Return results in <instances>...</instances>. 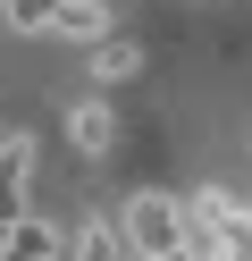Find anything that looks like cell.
Here are the masks:
<instances>
[{
    "label": "cell",
    "mask_w": 252,
    "mask_h": 261,
    "mask_svg": "<svg viewBox=\"0 0 252 261\" xmlns=\"http://www.w3.org/2000/svg\"><path fill=\"white\" fill-rule=\"evenodd\" d=\"M50 34H59V42H84V51H101V42L118 34V25H109V0H59Z\"/></svg>",
    "instance_id": "3957f363"
},
{
    "label": "cell",
    "mask_w": 252,
    "mask_h": 261,
    "mask_svg": "<svg viewBox=\"0 0 252 261\" xmlns=\"http://www.w3.org/2000/svg\"><path fill=\"white\" fill-rule=\"evenodd\" d=\"M67 143H76L84 160H109V143H118V110H109V101H76V110H67Z\"/></svg>",
    "instance_id": "277c9868"
},
{
    "label": "cell",
    "mask_w": 252,
    "mask_h": 261,
    "mask_svg": "<svg viewBox=\"0 0 252 261\" xmlns=\"http://www.w3.org/2000/svg\"><path fill=\"white\" fill-rule=\"evenodd\" d=\"M59 253H67V227L42 219V211H25V219L0 227V261H59Z\"/></svg>",
    "instance_id": "7a4b0ae2"
},
{
    "label": "cell",
    "mask_w": 252,
    "mask_h": 261,
    "mask_svg": "<svg viewBox=\"0 0 252 261\" xmlns=\"http://www.w3.org/2000/svg\"><path fill=\"white\" fill-rule=\"evenodd\" d=\"M134 68H143V51H134L126 34H109V42H101V51H93V76H101V85H126Z\"/></svg>",
    "instance_id": "8992f818"
},
{
    "label": "cell",
    "mask_w": 252,
    "mask_h": 261,
    "mask_svg": "<svg viewBox=\"0 0 252 261\" xmlns=\"http://www.w3.org/2000/svg\"><path fill=\"white\" fill-rule=\"evenodd\" d=\"M50 17H59V0H0V25L9 34H50Z\"/></svg>",
    "instance_id": "52a82bcc"
},
{
    "label": "cell",
    "mask_w": 252,
    "mask_h": 261,
    "mask_svg": "<svg viewBox=\"0 0 252 261\" xmlns=\"http://www.w3.org/2000/svg\"><path fill=\"white\" fill-rule=\"evenodd\" d=\"M109 219H118V244H126V261H177V253H185V194L143 186V194H126Z\"/></svg>",
    "instance_id": "6da1fadb"
},
{
    "label": "cell",
    "mask_w": 252,
    "mask_h": 261,
    "mask_svg": "<svg viewBox=\"0 0 252 261\" xmlns=\"http://www.w3.org/2000/svg\"><path fill=\"white\" fill-rule=\"evenodd\" d=\"M67 261H126V244H118V219H109V211H93V219L67 227Z\"/></svg>",
    "instance_id": "5b68a950"
}]
</instances>
